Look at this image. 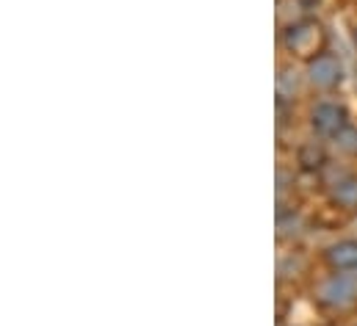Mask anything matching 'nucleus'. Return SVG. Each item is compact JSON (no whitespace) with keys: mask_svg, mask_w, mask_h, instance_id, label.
Here are the masks:
<instances>
[{"mask_svg":"<svg viewBox=\"0 0 357 326\" xmlns=\"http://www.w3.org/2000/svg\"><path fill=\"white\" fill-rule=\"evenodd\" d=\"M333 196H335V202H341V205H347V208H357V180L335 183Z\"/></svg>","mask_w":357,"mask_h":326,"instance_id":"nucleus-6","label":"nucleus"},{"mask_svg":"<svg viewBox=\"0 0 357 326\" xmlns=\"http://www.w3.org/2000/svg\"><path fill=\"white\" fill-rule=\"evenodd\" d=\"M296 88H299L296 72H291V70H282V72L277 75V94H280L282 100L294 97V94H296Z\"/></svg>","mask_w":357,"mask_h":326,"instance_id":"nucleus-7","label":"nucleus"},{"mask_svg":"<svg viewBox=\"0 0 357 326\" xmlns=\"http://www.w3.org/2000/svg\"><path fill=\"white\" fill-rule=\"evenodd\" d=\"M313 127L321 133V136H338L344 127H347V111L335 102H319L316 111H313Z\"/></svg>","mask_w":357,"mask_h":326,"instance_id":"nucleus-2","label":"nucleus"},{"mask_svg":"<svg viewBox=\"0 0 357 326\" xmlns=\"http://www.w3.org/2000/svg\"><path fill=\"white\" fill-rule=\"evenodd\" d=\"M330 263L344 271H357V241H344V244L330 249Z\"/></svg>","mask_w":357,"mask_h":326,"instance_id":"nucleus-5","label":"nucleus"},{"mask_svg":"<svg viewBox=\"0 0 357 326\" xmlns=\"http://www.w3.org/2000/svg\"><path fill=\"white\" fill-rule=\"evenodd\" d=\"M307 75H310V83H313V86L330 88V86H335V83L341 81V64H338L333 56H316V59L310 61Z\"/></svg>","mask_w":357,"mask_h":326,"instance_id":"nucleus-3","label":"nucleus"},{"mask_svg":"<svg viewBox=\"0 0 357 326\" xmlns=\"http://www.w3.org/2000/svg\"><path fill=\"white\" fill-rule=\"evenodd\" d=\"M355 36H357V33H355Z\"/></svg>","mask_w":357,"mask_h":326,"instance_id":"nucleus-9","label":"nucleus"},{"mask_svg":"<svg viewBox=\"0 0 357 326\" xmlns=\"http://www.w3.org/2000/svg\"><path fill=\"white\" fill-rule=\"evenodd\" d=\"M335 147L341 153H357V130L355 127H344L338 136H335Z\"/></svg>","mask_w":357,"mask_h":326,"instance_id":"nucleus-8","label":"nucleus"},{"mask_svg":"<svg viewBox=\"0 0 357 326\" xmlns=\"http://www.w3.org/2000/svg\"><path fill=\"white\" fill-rule=\"evenodd\" d=\"M357 296V274H335L319 288V299L330 307H347Z\"/></svg>","mask_w":357,"mask_h":326,"instance_id":"nucleus-1","label":"nucleus"},{"mask_svg":"<svg viewBox=\"0 0 357 326\" xmlns=\"http://www.w3.org/2000/svg\"><path fill=\"white\" fill-rule=\"evenodd\" d=\"M316 42H319V28H316V25H296V28H291L288 36H285V45H288L291 50H296V53L310 50Z\"/></svg>","mask_w":357,"mask_h":326,"instance_id":"nucleus-4","label":"nucleus"}]
</instances>
